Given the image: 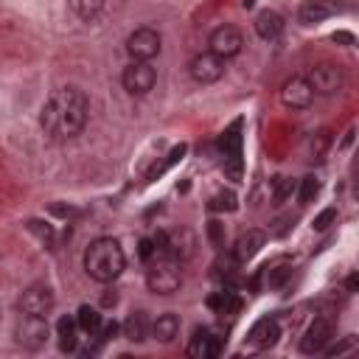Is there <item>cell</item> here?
I'll use <instances>...</instances> for the list:
<instances>
[{
	"label": "cell",
	"mask_w": 359,
	"mask_h": 359,
	"mask_svg": "<svg viewBox=\"0 0 359 359\" xmlns=\"http://www.w3.org/2000/svg\"><path fill=\"white\" fill-rule=\"evenodd\" d=\"M252 25H255V34L261 39H266V42H272V39H278L283 34V17L278 11H272V8L258 11V17H255Z\"/></svg>",
	"instance_id": "2e32d148"
},
{
	"label": "cell",
	"mask_w": 359,
	"mask_h": 359,
	"mask_svg": "<svg viewBox=\"0 0 359 359\" xmlns=\"http://www.w3.org/2000/svg\"><path fill=\"white\" fill-rule=\"evenodd\" d=\"M149 331H151V337H154L157 342H171V339L180 334V317L171 314V311H165V314H160V317L149 325Z\"/></svg>",
	"instance_id": "d6986e66"
},
{
	"label": "cell",
	"mask_w": 359,
	"mask_h": 359,
	"mask_svg": "<svg viewBox=\"0 0 359 359\" xmlns=\"http://www.w3.org/2000/svg\"><path fill=\"white\" fill-rule=\"evenodd\" d=\"M356 283H359V280H356V275H351V278H348V292H353V289H356Z\"/></svg>",
	"instance_id": "e575fe53"
},
{
	"label": "cell",
	"mask_w": 359,
	"mask_h": 359,
	"mask_svg": "<svg viewBox=\"0 0 359 359\" xmlns=\"http://www.w3.org/2000/svg\"><path fill=\"white\" fill-rule=\"evenodd\" d=\"M154 81H157V70H154L149 62L132 59V62L123 67V73H121V84H123V90H126L129 95H146V93L154 87Z\"/></svg>",
	"instance_id": "5b68a950"
},
{
	"label": "cell",
	"mask_w": 359,
	"mask_h": 359,
	"mask_svg": "<svg viewBox=\"0 0 359 359\" xmlns=\"http://www.w3.org/2000/svg\"><path fill=\"white\" fill-rule=\"evenodd\" d=\"M160 34L154 28H135L126 36V53L137 62H151L160 53Z\"/></svg>",
	"instance_id": "52a82bcc"
},
{
	"label": "cell",
	"mask_w": 359,
	"mask_h": 359,
	"mask_svg": "<svg viewBox=\"0 0 359 359\" xmlns=\"http://www.w3.org/2000/svg\"><path fill=\"white\" fill-rule=\"evenodd\" d=\"M182 283V264L174 255H154L146 269V286L154 294H171Z\"/></svg>",
	"instance_id": "3957f363"
},
{
	"label": "cell",
	"mask_w": 359,
	"mask_h": 359,
	"mask_svg": "<svg viewBox=\"0 0 359 359\" xmlns=\"http://www.w3.org/2000/svg\"><path fill=\"white\" fill-rule=\"evenodd\" d=\"M14 337H17V342H20L22 348H28V351H39V348L48 342V337H50L48 320L39 317V314H22V317L17 320Z\"/></svg>",
	"instance_id": "277c9868"
},
{
	"label": "cell",
	"mask_w": 359,
	"mask_h": 359,
	"mask_svg": "<svg viewBox=\"0 0 359 359\" xmlns=\"http://www.w3.org/2000/svg\"><path fill=\"white\" fill-rule=\"evenodd\" d=\"M137 252H140V258L149 264L154 255H157V247H154V238H140V244H137Z\"/></svg>",
	"instance_id": "4dcf8cb0"
},
{
	"label": "cell",
	"mask_w": 359,
	"mask_h": 359,
	"mask_svg": "<svg viewBox=\"0 0 359 359\" xmlns=\"http://www.w3.org/2000/svg\"><path fill=\"white\" fill-rule=\"evenodd\" d=\"M292 275V269L289 266H275V269H269V275H266V283L272 286V289H278V286H283V280Z\"/></svg>",
	"instance_id": "f546056e"
},
{
	"label": "cell",
	"mask_w": 359,
	"mask_h": 359,
	"mask_svg": "<svg viewBox=\"0 0 359 359\" xmlns=\"http://www.w3.org/2000/svg\"><path fill=\"white\" fill-rule=\"evenodd\" d=\"M208 306L210 309H216V311H236L238 309V297L233 294V292H216V294H210L208 297Z\"/></svg>",
	"instance_id": "cb8c5ba5"
},
{
	"label": "cell",
	"mask_w": 359,
	"mask_h": 359,
	"mask_svg": "<svg viewBox=\"0 0 359 359\" xmlns=\"http://www.w3.org/2000/svg\"><path fill=\"white\" fill-rule=\"evenodd\" d=\"M67 6H70V11H73L76 17H81V20H93V17H98L104 0H67Z\"/></svg>",
	"instance_id": "603a6c76"
},
{
	"label": "cell",
	"mask_w": 359,
	"mask_h": 359,
	"mask_svg": "<svg viewBox=\"0 0 359 359\" xmlns=\"http://www.w3.org/2000/svg\"><path fill=\"white\" fill-rule=\"evenodd\" d=\"M241 121H236L230 129H224V135L219 137V146H222V151H224V157L227 154H238L241 151Z\"/></svg>",
	"instance_id": "7402d4cb"
},
{
	"label": "cell",
	"mask_w": 359,
	"mask_h": 359,
	"mask_svg": "<svg viewBox=\"0 0 359 359\" xmlns=\"http://www.w3.org/2000/svg\"><path fill=\"white\" fill-rule=\"evenodd\" d=\"M56 337H59V348H62L65 353H73V351L79 348V323H76V317H70V314L59 317V323H56Z\"/></svg>",
	"instance_id": "ac0fdd59"
},
{
	"label": "cell",
	"mask_w": 359,
	"mask_h": 359,
	"mask_svg": "<svg viewBox=\"0 0 359 359\" xmlns=\"http://www.w3.org/2000/svg\"><path fill=\"white\" fill-rule=\"evenodd\" d=\"M264 241H266V236H264L261 230H247V233H241V236L236 238L233 255H236L238 261H250L252 255H258V250L264 247Z\"/></svg>",
	"instance_id": "e0dca14e"
},
{
	"label": "cell",
	"mask_w": 359,
	"mask_h": 359,
	"mask_svg": "<svg viewBox=\"0 0 359 359\" xmlns=\"http://www.w3.org/2000/svg\"><path fill=\"white\" fill-rule=\"evenodd\" d=\"M224 174H227V180H233V182H238V180H241V174H244L241 151H238V154H227V157H224Z\"/></svg>",
	"instance_id": "484cf974"
},
{
	"label": "cell",
	"mask_w": 359,
	"mask_h": 359,
	"mask_svg": "<svg viewBox=\"0 0 359 359\" xmlns=\"http://www.w3.org/2000/svg\"><path fill=\"white\" fill-rule=\"evenodd\" d=\"M208 233H210V241H213V244H222V224H219V222H210Z\"/></svg>",
	"instance_id": "1f68e13d"
},
{
	"label": "cell",
	"mask_w": 359,
	"mask_h": 359,
	"mask_svg": "<svg viewBox=\"0 0 359 359\" xmlns=\"http://www.w3.org/2000/svg\"><path fill=\"white\" fill-rule=\"evenodd\" d=\"M306 79H309L314 95H334V93L342 90V81H345L342 67L334 65V62H320V65H314Z\"/></svg>",
	"instance_id": "8992f818"
},
{
	"label": "cell",
	"mask_w": 359,
	"mask_h": 359,
	"mask_svg": "<svg viewBox=\"0 0 359 359\" xmlns=\"http://www.w3.org/2000/svg\"><path fill=\"white\" fill-rule=\"evenodd\" d=\"M222 353V339L210 328H196L188 342V356L194 359H213Z\"/></svg>",
	"instance_id": "4fadbf2b"
},
{
	"label": "cell",
	"mask_w": 359,
	"mask_h": 359,
	"mask_svg": "<svg viewBox=\"0 0 359 359\" xmlns=\"http://www.w3.org/2000/svg\"><path fill=\"white\" fill-rule=\"evenodd\" d=\"M241 45H244V36H241V31L233 28V25H219V28L210 34V39H208V50L216 53V56H222V59L236 56V53L241 50Z\"/></svg>",
	"instance_id": "30bf717a"
},
{
	"label": "cell",
	"mask_w": 359,
	"mask_h": 359,
	"mask_svg": "<svg viewBox=\"0 0 359 359\" xmlns=\"http://www.w3.org/2000/svg\"><path fill=\"white\" fill-rule=\"evenodd\" d=\"M53 306H56L53 289L45 286V283L28 286V289L20 294V300H17V309H20L22 314H39V317H48Z\"/></svg>",
	"instance_id": "ba28073f"
},
{
	"label": "cell",
	"mask_w": 359,
	"mask_h": 359,
	"mask_svg": "<svg viewBox=\"0 0 359 359\" xmlns=\"http://www.w3.org/2000/svg\"><path fill=\"white\" fill-rule=\"evenodd\" d=\"M126 266V255L118 238L112 236H101L95 241H90L87 252H84V269L93 280L98 283H112Z\"/></svg>",
	"instance_id": "7a4b0ae2"
},
{
	"label": "cell",
	"mask_w": 359,
	"mask_h": 359,
	"mask_svg": "<svg viewBox=\"0 0 359 359\" xmlns=\"http://www.w3.org/2000/svg\"><path fill=\"white\" fill-rule=\"evenodd\" d=\"M280 101H283V107H289V109H309L311 101H314V90H311L309 79H306V76H292V79L280 87Z\"/></svg>",
	"instance_id": "8fae6325"
},
{
	"label": "cell",
	"mask_w": 359,
	"mask_h": 359,
	"mask_svg": "<svg viewBox=\"0 0 359 359\" xmlns=\"http://www.w3.org/2000/svg\"><path fill=\"white\" fill-rule=\"evenodd\" d=\"M121 331H123V337H126L129 342H143L146 334H149V317H146V311H132V314L123 320Z\"/></svg>",
	"instance_id": "ffe728a7"
},
{
	"label": "cell",
	"mask_w": 359,
	"mask_h": 359,
	"mask_svg": "<svg viewBox=\"0 0 359 359\" xmlns=\"http://www.w3.org/2000/svg\"><path fill=\"white\" fill-rule=\"evenodd\" d=\"M317 194H320V180H317V177H311V174H309V177H303V180H300V191H297L300 202H303V205H309Z\"/></svg>",
	"instance_id": "d4e9b609"
},
{
	"label": "cell",
	"mask_w": 359,
	"mask_h": 359,
	"mask_svg": "<svg viewBox=\"0 0 359 359\" xmlns=\"http://www.w3.org/2000/svg\"><path fill=\"white\" fill-rule=\"evenodd\" d=\"M334 42H348V45H351V42H353V36H351V34H345V31H339V34H334Z\"/></svg>",
	"instance_id": "836d02e7"
},
{
	"label": "cell",
	"mask_w": 359,
	"mask_h": 359,
	"mask_svg": "<svg viewBox=\"0 0 359 359\" xmlns=\"http://www.w3.org/2000/svg\"><path fill=\"white\" fill-rule=\"evenodd\" d=\"M278 337H280V325H278V320H272V317H264V320H258L252 328H250V345H255V348H272L275 342H278Z\"/></svg>",
	"instance_id": "5bb4252c"
},
{
	"label": "cell",
	"mask_w": 359,
	"mask_h": 359,
	"mask_svg": "<svg viewBox=\"0 0 359 359\" xmlns=\"http://www.w3.org/2000/svg\"><path fill=\"white\" fill-rule=\"evenodd\" d=\"M210 210H236V194L233 191H219L210 199Z\"/></svg>",
	"instance_id": "4316f807"
},
{
	"label": "cell",
	"mask_w": 359,
	"mask_h": 359,
	"mask_svg": "<svg viewBox=\"0 0 359 359\" xmlns=\"http://www.w3.org/2000/svg\"><path fill=\"white\" fill-rule=\"evenodd\" d=\"M90 115V101L79 87H62L56 90L39 109V126L53 140H70L76 137Z\"/></svg>",
	"instance_id": "6da1fadb"
},
{
	"label": "cell",
	"mask_w": 359,
	"mask_h": 359,
	"mask_svg": "<svg viewBox=\"0 0 359 359\" xmlns=\"http://www.w3.org/2000/svg\"><path fill=\"white\" fill-rule=\"evenodd\" d=\"M334 222H337V210H334V208H325L323 213L314 216V224H311V227H314V230H328Z\"/></svg>",
	"instance_id": "f1b7e54d"
},
{
	"label": "cell",
	"mask_w": 359,
	"mask_h": 359,
	"mask_svg": "<svg viewBox=\"0 0 359 359\" xmlns=\"http://www.w3.org/2000/svg\"><path fill=\"white\" fill-rule=\"evenodd\" d=\"M252 3H255V0H241V6H244V8H250Z\"/></svg>",
	"instance_id": "d590c367"
},
{
	"label": "cell",
	"mask_w": 359,
	"mask_h": 359,
	"mask_svg": "<svg viewBox=\"0 0 359 359\" xmlns=\"http://www.w3.org/2000/svg\"><path fill=\"white\" fill-rule=\"evenodd\" d=\"M28 227H31V230H36L42 238H50V227H48V224H45V227H39V222H28Z\"/></svg>",
	"instance_id": "d6a6232c"
},
{
	"label": "cell",
	"mask_w": 359,
	"mask_h": 359,
	"mask_svg": "<svg viewBox=\"0 0 359 359\" xmlns=\"http://www.w3.org/2000/svg\"><path fill=\"white\" fill-rule=\"evenodd\" d=\"M188 73H191V79L196 84H213V81H219L224 76V59L210 53V50L196 53L191 59V65H188Z\"/></svg>",
	"instance_id": "9c48e42d"
},
{
	"label": "cell",
	"mask_w": 359,
	"mask_h": 359,
	"mask_svg": "<svg viewBox=\"0 0 359 359\" xmlns=\"http://www.w3.org/2000/svg\"><path fill=\"white\" fill-rule=\"evenodd\" d=\"M294 191V180L292 177H275V188H272V196L278 199V202H283L289 194Z\"/></svg>",
	"instance_id": "83f0119b"
},
{
	"label": "cell",
	"mask_w": 359,
	"mask_h": 359,
	"mask_svg": "<svg viewBox=\"0 0 359 359\" xmlns=\"http://www.w3.org/2000/svg\"><path fill=\"white\" fill-rule=\"evenodd\" d=\"M73 317H76V323H79V331H84V334H95V331L101 328V323H104L101 311H98L95 306H90V303L79 306V311H76Z\"/></svg>",
	"instance_id": "44dd1931"
},
{
	"label": "cell",
	"mask_w": 359,
	"mask_h": 359,
	"mask_svg": "<svg viewBox=\"0 0 359 359\" xmlns=\"http://www.w3.org/2000/svg\"><path fill=\"white\" fill-rule=\"evenodd\" d=\"M331 339H334V325H331V320L317 317V320L306 328V334H303V339H300V351H303V353H323Z\"/></svg>",
	"instance_id": "7c38bea8"
},
{
	"label": "cell",
	"mask_w": 359,
	"mask_h": 359,
	"mask_svg": "<svg viewBox=\"0 0 359 359\" xmlns=\"http://www.w3.org/2000/svg\"><path fill=\"white\" fill-rule=\"evenodd\" d=\"M331 14H337V6L331 0H306L297 11V20L303 25H317V22L328 20Z\"/></svg>",
	"instance_id": "9a60e30c"
}]
</instances>
